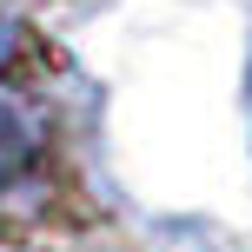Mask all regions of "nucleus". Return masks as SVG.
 I'll return each mask as SVG.
<instances>
[{
  "label": "nucleus",
  "mask_w": 252,
  "mask_h": 252,
  "mask_svg": "<svg viewBox=\"0 0 252 252\" xmlns=\"http://www.w3.org/2000/svg\"><path fill=\"white\" fill-rule=\"evenodd\" d=\"M27 159H33V126H27L20 106H7V100H0V186L27 173Z\"/></svg>",
  "instance_id": "obj_1"
}]
</instances>
